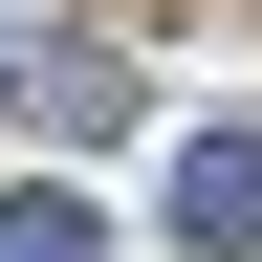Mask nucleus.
Here are the masks:
<instances>
[{
	"label": "nucleus",
	"mask_w": 262,
	"mask_h": 262,
	"mask_svg": "<svg viewBox=\"0 0 262 262\" xmlns=\"http://www.w3.org/2000/svg\"><path fill=\"white\" fill-rule=\"evenodd\" d=\"M153 219H175L196 262H241V241H262V110H219V131H175V175H153Z\"/></svg>",
	"instance_id": "1"
},
{
	"label": "nucleus",
	"mask_w": 262,
	"mask_h": 262,
	"mask_svg": "<svg viewBox=\"0 0 262 262\" xmlns=\"http://www.w3.org/2000/svg\"><path fill=\"white\" fill-rule=\"evenodd\" d=\"M22 110H44V131H131V44H44Z\"/></svg>",
	"instance_id": "2"
},
{
	"label": "nucleus",
	"mask_w": 262,
	"mask_h": 262,
	"mask_svg": "<svg viewBox=\"0 0 262 262\" xmlns=\"http://www.w3.org/2000/svg\"><path fill=\"white\" fill-rule=\"evenodd\" d=\"M0 262H110V219L88 196H0Z\"/></svg>",
	"instance_id": "3"
}]
</instances>
